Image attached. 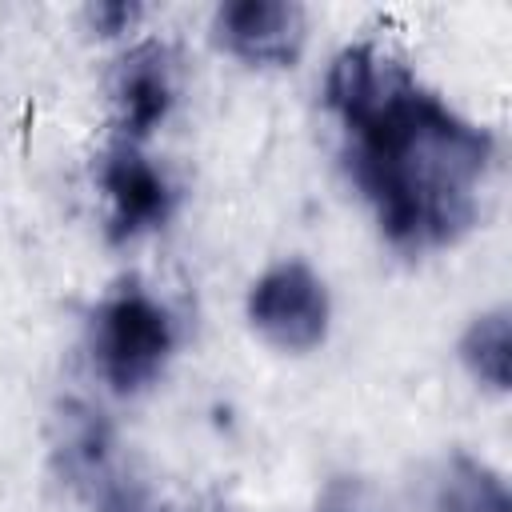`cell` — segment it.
Instances as JSON below:
<instances>
[{
	"mask_svg": "<svg viewBox=\"0 0 512 512\" xmlns=\"http://www.w3.org/2000/svg\"><path fill=\"white\" fill-rule=\"evenodd\" d=\"M172 352V324L144 292L112 296L96 316V360L116 392L144 388Z\"/></svg>",
	"mask_w": 512,
	"mask_h": 512,
	"instance_id": "7a4b0ae2",
	"label": "cell"
},
{
	"mask_svg": "<svg viewBox=\"0 0 512 512\" xmlns=\"http://www.w3.org/2000/svg\"><path fill=\"white\" fill-rule=\"evenodd\" d=\"M436 512H512L504 480L472 456H452L436 484Z\"/></svg>",
	"mask_w": 512,
	"mask_h": 512,
	"instance_id": "52a82bcc",
	"label": "cell"
},
{
	"mask_svg": "<svg viewBox=\"0 0 512 512\" xmlns=\"http://www.w3.org/2000/svg\"><path fill=\"white\" fill-rule=\"evenodd\" d=\"M136 16H140L136 4H100V8H96V20H100L104 32H124Z\"/></svg>",
	"mask_w": 512,
	"mask_h": 512,
	"instance_id": "9c48e42d",
	"label": "cell"
},
{
	"mask_svg": "<svg viewBox=\"0 0 512 512\" xmlns=\"http://www.w3.org/2000/svg\"><path fill=\"white\" fill-rule=\"evenodd\" d=\"M248 316L276 348L308 352L328 332V292L304 264H280L252 284Z\"/></svg>",
	"mask_w": 512,
	"mask_h": 512,
	"instance_id": "3957f363",
	"label": "cell"
},
{
	"mask_svg": "<svg viewBox=\"0 0 512 512\" xmlns=\"http://www.w3.org/2000/svg\"><path fill=\"white\" fill-rule=\"evenodd\" d=\"M320 512H364V508H356V504H348V500H340V504H324Z\"/></svg>",
	"mask_w": 512,
	"mask_h": 512,
	"instance_id": "8fae6325",
	"label": "cell"
},
{
	"mask_svg": "<svg viewBox=\"0 0 512 512\" xmlns=\"http://www.w3.org/2000/svg\"><path fill=\"white\" fill-rule=\"evenodd\" d=\"M220 44L264 68H284L300 56L304 44V12L284 0H232L216 12Z\"/></svg>",
	"mask_w": 512,
	"mask_h": 512,
	"instance_id": "277c9868",
	"label": "cell"
},
{
	"mask_svg": "<svg viewBox=\"0 0 512 512\" xmlns=\"http://www.w3.org/2000/svg\"><path fill=\"white\" fill-rule=\"evenodd\" d=\"M100 184H104V196H108V204H112L108 236H112L116 244L140 236L144 228L164 224V216H168V208H172L168 180H164L128 140H120V144L104 156V164H100Z\"/></svg>",
	"mask_w": 512,
	"mask_h": 512,
	"instance_id": "5b68a950",
	"label": "cell"
},
{
	"mask_svg": "<svg viewBox=\"0 0 512 512\" xmlns=\"http://www.w3.org/2000/svg\"><path fill=\"white\" fill-rule=\"evenodd\" d=\"M328 104L352 136V176L400 248H440L476 220L488 132L448 112L416 76L372 44L344 48L328 68Z\"/></svg>",
	"mask_w": 512,
	"mask_h": 512,
	"instance_id": "6da1fadb",
	"label": "cell"
},
{
	"mask_svg": "<svg viewBox=\"0 0 512 512\" xmlns=\"http://www.w3.org/2000/svg\"><path fill=\"white\" fill-rule=\"evenodd\" d=\"M100 512H148V508H140L120 484H108L104 488V500H100Z\"/></svg>",
	"mask_w": 512,
	"mask_h": 512,
	"instance_id": "30bf717a",
	"label": "cell"
},
{
	"mask_svg": "<svg viewBox=\"0 0 512 512\" xmlns=\"http://www.w3.org/2000/svg\"><path fill=\"white\" fill-rule=\"evenodd\" d=\"M116 100H120V124H124V140L136 144L144 140L172 108V76L164 64V52L156 44L136 48L116 80Z\"/></svg>",
	"mask_w": 512,
	"mask_h": 512,
	"instance_id": "8992f818",
	"label": "cell"
},
{
	"mask_svg": "<svg viewBox=\"0 0 512 512\" xmlns=\"http://www.w3.org/2000/svg\"><path fill=\"white\" fill-rule=\"evenodd\" d=\"M460 356L468 364V372L484 384H492L496 392L508 388V364H512V332H508V312H488L480 316L464 340H460Z\"/></svg>",
	"mask_w": 512,
	"mask_h": 512,
	"instance_id": "ba28073f",
	"label": "cell"
}]
</instances>
